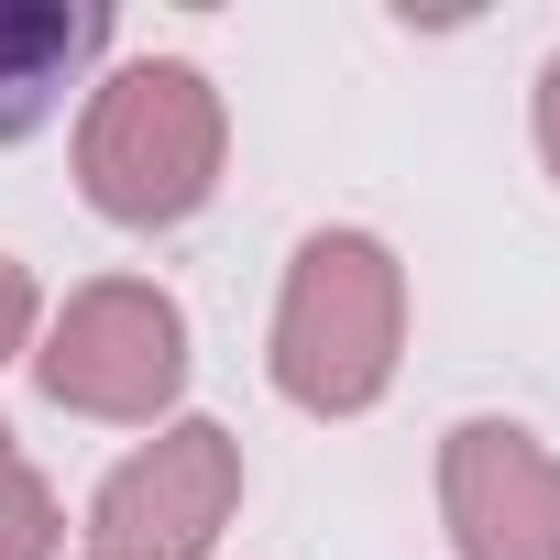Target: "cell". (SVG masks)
Instances as JSON below:
<instances>
[{
    "instance_id": "9",
    "label": "cell",
    "mask_w": 560,
    "mask_h": 560,
    "mask_svg": "<svg viewBox=\"0 0 560 560\" xmlns=\"http://www.w3.org/2000/svg\"><path fill=\"white\" fill-rule=\"evenodd\" d=\"M538 132H549V165H560V67L538 78Z\"/></svg>"
},
{
    "instance_id": "3",
    "label": "cell",
    "mask_w": 560,
    "mask_h": 560,
    "mask_svg": "<svg viewBox=\"0 0 560 560\" xmlns=\"http://www.w3.org/2000/svg\"><path fill=\"white\" fill-rule=\"evenodd\" d=\"M176 374H187V330L154 287H89L45 352V385L100 418H143L154 396H176Z\"/></svg>"
},
{
    "instance_id": "5",
    "label": "cell",
    "mask_w": 560,
    "mask_h": 560,
    "mask_svg": "<svg viewBox=\"0 0 560 560\" xmlns=\"http://www.w3.org/2000/svg\"><path fill=\"white\" fill-rule=\"evenodd\" d=\"M451 505L472 560H560V462H538L516 429L451 440Z\"/></svg>"
},
{
    "instance_id": "6",
    "label": "cell",
    "mask_w": 560,
    "mask_h": 560,
    "mask_svg": "<svg viewBox=\"0 0 560 560\" xmlns=\"http://www.w3.org/2000/svg\"><path fill=\"white\" fill-rule=\"evenodd\" d=\"M89 45H100V12H67V0H0V132H34L56 110V89L78 78Z\"/></svg>"
},
{
    "instance_id": "1",
    "label": "cell",
    "mask_w": 560,
    "mask_h": 560,
    "mask_svg": "<svg viewBox=\"0 0 560 560\" xmlns=\"http://www.w3.org/2000/svg\"><path fill=\"white\" fill-rule=\"evenodd\" d=\"M78 165H89V198L110 220H187L220 176V100L198 67L154 56V67H121L78 132Z\"/></svg>"
},
{
    "instance_id": "2",
    "label": "cell",
    "mask_w": 560,
    "mask_h": 560,
    "mask_svg": "<svg viewBox=\"0 0 560 560\" xmlns=\"http://www.w3.org/2000/svg\"><path fill=\"white\" fill-rule=\"evenodd\" d=\"M396 363V264L363 231H319L298 253L287 330H275V374L298 407H363Z\"/></svg>"
},
{
    "instance_id": "7",
    "label": "cell",
    "mask_w": 560,
    "mask_h": 560,
    "mask_svg": "<svg viewBox=\"0 0 560 560\" xmlns=\"http://www.w3.org/2000/svg\"><path fill=\"white\" fill-rule=\"evenodd\" d=\"M45 494H34V472L12 462V429H0V560H45Z\"/></svg>"
},
{
    "instance_id": "8",
    "label": "cell",
    "mask_w": 560,
    "mask_h": 560,
    "mask_svg": "<svg viewBox=\"0 0 560 560\" xmlns=\"http://www.w3.org/2000/svg\"><path fill=\"white\" fill-rule=\"evenodd\" d=\"M23 319H34V287H23V264H12V253H0V352H12V341H23Z\"/></svg>"
},
{
    "instance_id": "4",
    "label": "cell",
    "mask_w": 560,
    "mask_h": 560,
    "mask_svg": "<svg viewBox=\"0 0 560 560\" xmlns=\"http://www.w3.org/2000/svg\"><path fill=\"white\" fill-rule=\"evenodd\" d=\"M220 505H231V451H220V429H176V440H154V451L100 494V527H110L121 560H187V549H209Z\"/></svg>"
}]
</instances>
